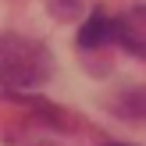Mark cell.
Here are the masks:
<instances>
[{
  "mask_svg": "<svg viewBox=\"0 0 146 146\" xmlns=\"http://www.w3.org/2000/svg\"><path fill=\"white\" fill-rule=\"evenodd\" d=\"M50 11H57V18H78V0H50Z\"/></svg>",
  "mask_w": 146,
  "mask_h": 146,
  "instance_id": "obj_5",
  "label": "cell"
},
{
  "mask_svg": "<svg viewBox=\"0 0 146 146\" xmlns=\"http://www.w3.org/2000/svg\"><path fill=\"white\" fill-rule=\"evenodd\" d=\"M54 75V54L39 39L18 32H0V86L11 93H25L50 82Z\"/></svg>",
  "mask_w": 146,
  "mask_h": 146,
  "instance_id": "obj_1",
  "label": "cell"
},
{
  "mask_svg": "<svg viewBox=\"0 0 146 146\" xmlns=\"http://www.w3.org/2000/svg\"><path fill=\"white\" fill-rule=\"evenodd\" d=\"M118 46L146 61V4H135L125 14H118Z\"/></svg>",
  "mask_w": 146,
  "mask_h": 146,
  "instance_id": "obj_3",
  "label": "cell"
},
{
  "mask_svg": "<svg viewBox=\"0 0 146 146\" xmlns=\"http://www.w3.org/2000/svg\"><path fill=\"white\" fill-rule=\"evenodd\" d=\"M107 146H128V143H107Z\"/></svg>",
  "mask_w": 146,
  "mask_h": 146,
  "instance_id": "obj_7",
  "label": "cell"
},
{
  "mask_svg": "<svg viewBox=\"0 0 146 146\" xmlns=\"http://www.w3.org/2000/svg\"><path fill=\"white\" fill-rule=\"evenodd\" d=\"M29 146H57L54 139H36V143H29Z\"/></svg>",
  "mask_w": 146,
  "mask_h": 146,
  "instance_id": "obj_6",
  "label": "cell"
},
{
  "mask_svg": "<svg viewBox=\"0 0 146 146\" xmlns=\"http://www.w3.org/2000/svg\"><path fill=\"white\" fill-rule=\"evenodd\" d=\"M75 43L82 50H107L111 43H118V18H111L104 7H96V11L86 14V21L78 25V39Z\"/></svg>",
  "mask_w": 146,
  "mask_h": 146,
  "instance_id": "obj_2",
  "label": "cell"
},
{
  "mask_svg": "<svg viewBox=\"0 0 146 146\" xmlns=\"http://www.w3.org/2000/svg\"><path fill=\"white\" fill-rule=\"evenodd\" d=\"M111 111L121 114V118H128V121H146V86H132V89L118 93Z\"/></svg>",
  "mask_w": 146,
  "mask_h": 146,
  "instance_id": "obj_4",
  "label": "cell"
}]
</instances>
